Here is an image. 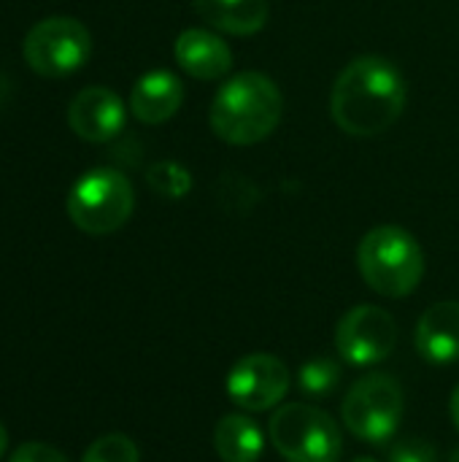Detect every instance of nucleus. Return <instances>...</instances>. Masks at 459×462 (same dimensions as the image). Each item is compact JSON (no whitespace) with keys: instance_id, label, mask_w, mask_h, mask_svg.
I'll return each mask as SVG.
<instances>
[{"instance_id":"obj_20","label":"nucleus","mask_w":459,"mask_h":462,"mask_svg":"<svg viewBox=\"0 0 459 462\" xmlns=\"http://www.w3.org/2000/svg\"><path fill=\"white\" fill-rule=\"evenodd\" d=\"M8 462H70L60 449L43 444V441H24L14 449Z\"/></svg>"},{"instance_id":"obj_13","label":"nucleus","mask_w":459,"mask_h":462,"mask_svg":"<svg viewBox=\"0 0 459 462\" xmlns=\"http://www.w3.org/2000/svg\"><path fill=\"white\" fill-rule=\"evenodd\" d=\"M417 349L427 363L449 365L459 360V303L430 306L417 325Z\"/></svg>"},{"instance_id":"obj_11","label":"nucleus","mask_w":459,"mask_h":462,"mask_svg":"<svg viewBox=\"0 0 459 462\" xmlns=\"http://www.w3.org/2000/svg\"><path fill=\"white\" fill-rule=\"evenodd\" d=\"M173 57L184 73L200 81H214L233 70L230 46L216 32L200 30V27H189L176 38Z\"/></svg>"},{"instance_id":"obj_6","label":"nucleus","mask_w":459,"mask_h":462,"mask_svg":"<svg viewBox=\"0 0 459 462\" xmlns=\"http://www.w3.org/2000/svg\"><path fill=\"white\" fill-rule=\"evenodd\" d=\"M403 390L387 374H371L352 384L341 403V420L352 436L368 444L390 441L403 420Z\"/></svg>"},{"instance_id":"obj_7","label":"nucleus","mask_w":459,"mask_h":462,"mask_svg":"<svg viewBox=\"0 0 459 462\" xmlns=\"http://www.w3.org/2000/svg\"><path fill=\"white\" fill-rule=\"evenodd\" d=\"M22 54L38 76L62 79L87 65L92 35L84 22L73 16H46L27 30Z\"/></svg>"},{"instance_id":"obj_12","label":"nucleus","mask_w":459,"mask_h":462,"mask_svg":"<svg viewBox=\"0 0 459 462\" xmlns=\"http://www.w3.org/2000/svg\"><path fill=\"white\" fill-rule=\"evenodd\" d=\"M184 103V84L170 70L143 73L130 92V111L143 125L168 122Z\"/></svg>"},{"instance_id":"obj_19","label":"nucleus","mask_w":459,"mask_h":462,"mask_svg":"<svg viewBox=\"0 0 459 462\" xmlns=\"http://www.w3.org/2000/svg\"><path fill=\"white\" fill-rule=\"evenodd\" d=\"M390 462H438V452L425 439H403L390 449Z\"/></svg>"},{"instance_id":"obj_24","label":"nucleus","mask_w":459,"mask_h":462,"mask_svg":"<svg viewBox=\"0 0 459 462\" xmlns=\"http://www.w3.org/2000/svg\"><path fill=\"white\" fill-rule=\"evenodd\" d=\"M352 462H376V460H371V457H357V460H352Z\"/></svg>"},{"instance_id":"obj_22","label":"nucleus","mask_w":459,"mask_h":462,"mask_svg":"<svg viewBox=\"0 0 459 462\" xmlns=\"http://www.w3.org/2000/svg\"><path fill=\"white\" fill-rule=\"evenodd\" d=\"M5 452H8V430L0 425V460L5 457Z\"/></svg>"},{"instance_id":"obj_17","label":"nucleus","mask_w":459,"mask_h":462,"mask_svg":"<svg viewBox=\"0 0 459 462\" xmlns=\"http://www.w3.org/2000/svg\"><path fill=\"white\" fill-rule=\"evenodd\" d=\"M146 181L149 187L162 195V198H170V200H181L189 195L192 189V173L181 165V162H173V160H160L154 162L149 171H146Z\"/></svg>"},{"instance_id":"obj_2","label":"nucleus","mask_w":459,"mask_h":462,"mask_svg":"<svg viewBox=\"0 0 459 462\" xmlns=\"http://www.w3.org/2000/svg\"><path fill=\"white\" fill-rule=\"evenodd\" d=\"M284 116V97L273 79L246 70L222 84L211 103V130L233 146L265 141Z\"/></svg>"},{"instance_id":"obj_18","label":"nucleus","mask_w":459,"mask_h":462,"mask_svg":"<svg viewBox=\"0 0 459 462\" xmlns=\"http://www.w3.org/2000/svg\"><path fill=\"white\" fill-rule=\"evenodd\" d=\"M81 462H141V452L133 439L122 433H108L89 444Z\"/></svg>"},{"instance_id":"obj_4","label":"nucleus","mask_w":459,"mask_h":462,"mask_svg":"<svg viewBox=\"0 0 459 462\" xmlns=\"http://www.w3.org/2000/svg\"><path fill=\"white\" fill-rule=\"evenodd\" d=\"M65 208L81 233L111 236L133 217L135 192L124 173L114 168H92L70 187Z\"/></svg>"},{"instance_id":"obj_15","label":"nucleus","mask_w":459,"mask_h":462,"mask_svg":"<svg viewBox=\"0 0 459 462\" xmlns=\"http://www.w3.org/2000/svg\"><path fill=\"white\" fill-rule=\"evenodd\" d=\"M214 449L225 462H257L265 449V433L252 417L227 414L214 428Z\"/></svg>"},{"instance_id":"obj_10","label":"nucleus","mask_w":459,"mask_h":462,"mask_svg":"<svg viewBox=\"0 0 459 462\" xmlns=\"http://www.w3.org/2000/svg\"><path fill=\"white\" fill-rule=\"evenodd\" d=\"M124 122L127 108L122 97L108 87H87L76 92L68 106L70 130L89 143H106L116 138L124 130Z\"/></svg>"},{"instance_id":"obj_21","label":"nucleus","mask_w":459,"mask_h":462,"mask_svg":"<svg viewBox=\"0 0 459 462\" xmlns=\"http://www.w3.org/2000/svg\"><path fill=\"white\" fill-rule=\"evenodd\" d=\"M449 414H452V422H454V428L459 430V384L454 387V393H452V401H449Z\"/></svg>"},{"instance_id":"obj_14","label":"nucleus","mask_w":459,"mask_h":462,"mask_svg":"<svg viewBox=\"0 0 459 462\" xmlns=\"http://www.w3.org/2000/svg\"><path fill=\"white\" fill-rule=\"evenodd\" d=\"M211 27L227 35H254L268 22V0H192Z\"/></svg>"},{"instance_id":"obj_23","label":"nucleus","mask_w":459,"mask_h":462,"mask_svg":"<svg viewBox=\"0 0 459 462\" xmlns=\"http://www.w3.org/2000/svg\"><path fill=\"white\" fill-rule=\"evenodd\" d=\"M449 462H459V449H457V452H452V460H449Z\"/></svg>"},{"instance_id":"obj_9","label":"nucleus","mask_w":459,"mask_h":462,"mask_svg":"<svg viewBox=\"0 0 459 462\" xmlns=\"http://www.w3.org/2000/svg\"><path fill=\"white\" fill-rule=\"evenodd\" d=\"M287 390L289 371L276 355H246L227 374V398L243 411H268L284 401Z\"/></svg>"},{"instance_id":"obj_5","label":"nucleus","mask_w":459,"mask_h":462,"mask_svg":"<svg viewBox=\"0 0 459 462\" xmlns=\"http://www.w3.org/2000/svg\"><path fill=\"white\" fill-rule=\"evenodd\" d=\"M268 436L287 462H338L344 455L335 420L308 403L281 406L268 422Z\"/></svg>"},{"instance_id":"obj_3","label":"nucleus","mask_w":459,"mask_h":462,"mask_svg":"<svg viewBox=\"0 0 459 462\" xmlns=\"http://www.w3.org/2000/svg\"><path fill=\"white\" fill-rule=\"evenodd\" d=\"M357 265L365 284L384 298L411 295L425 276L419 241L398 225H379L365 233L357 249Z\"/></svg>"},{"instance_id":"obj_8","label":"nucleus","mask_w":459,"mask_h":462,"mask_svg":"<svg viewBox=\"0 0 459 462\" xmlns=\"http://www.w3.org/2000/svg\"><path fill=\"white\" fill-rule=\"evenodd\" d=\"M398 344V325L381 306H354L335 328V349L352 365L384 363Z\"/></svg>"},{"instance_id":"obj_1","label":"nucleus","mask_w":459,"mask_h":462,"mask_svg":"<svg viewBox=\"0 0 459 462\" xmlns=\"http://www.w3.org/2000/svg\"><path fill=\"white\" fill-rule=\"evenodd\" d=\"M406 100L409 87L403 73L390 60L365 54L338 73L330 95V114L344 133L373 138L400 119Z\"/></svg>"},{"instance_id":"obj_16","label":"nucleus","mask_w":459,"mask_h":462,"mask_svg":"<svg viewBox=\"0 0 459 462\" xmlns=\"http://www.w3.org/2000/svg\"><path fill=\"white\" fill-rule=\"evenodd\" d=\"M341 365L330 357H314L300 365L298 371V390L308 398H325L333 395L341 384Z\"/></svg>"}]
</instances>
